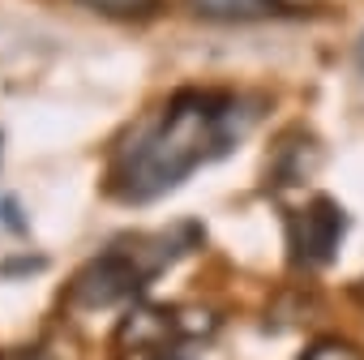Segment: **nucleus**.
I'll return each instance as SVG.
<instances>
[{"label": "nucleus", "instance_id": "7", "mask_svg": "<svg viewBox=\"0 0 364 360\" xmlns=\"http://www.w3.org/2000/svg\"><path fill=\"white\" fill-rule=\"evenodd\" d=\"M300 360H364V351H355L351 343H338V339H330V343H317V347H309Z\"/></svg>", "mask_w": 364, "mask_h": 360}, {"label": "nucleus", "instance_id": "8", "mask_svg": "<svg viewBox=\"0 0 364 360\" xmlns=\"http://www.w3.org/2000/svg\"><path fill=\"white\" fill-rule=\"evenodd\" d=\"M0 360H52V356H43V351H5Z\"/></svg>", "mask_w": 364, "mask_h": 360}, {"label": "nucleus", "instance_id": "10", "mask_svg": "<svg viewBox=\"0 0 364 360\" xmlns=\"http://www.w3.org/2000/svg\"><path fill=\"white\" fill-rule=\"evenodd\" d=\"M0 146H5V137H0Z\"/></svg>", "mask_w": 364, "mask_h": 360}, {"label": "nucleus", "instance_id": "4", "mask_svg": "<svg viewBox=\"0 0 364 360\" xmlns=\"http://www.w3.org/2000/svg\"><path fill=\"white\" fill-rule=\"evenodd\" d=\"M176 334H180V317H176V313H167V309H159V305H137V309L120 322L116 343H120L124 351H163Z\"/></svg>", "mask_w": 364, "mask_h": 360}, {"label": "nucleus", "instance_id": "5", "mask_svg": "<svg viewBox=\"0 0 364 360\" xmlns=\"http://www.w3.org/2000/svg\"><path fill=\"white\" fill-rule=\"evenodd\" d=\"M185 9L206 22H262L283 9V0H185Z\"/></svg>", "mask_w": 364, "mask_h": 360}, {"label": "nucleus", "instance_id": "2", "mask_svg": "<svg viewBox=\"0 0 364 360\" xmlns=\"http://www.w3.org/2000/svg\"><path fill=\"white\" fill-rule=\"evenodd\" d=\"M146 279H150V275L137 266V258H133V253L112 249V253H103V258L86 262V266L73 275V283H69L65 300H69L73 309H107V305L129 300Z\"/></svg>", "mask_w": 364, "mask_h": 360}, {"label": "nucleus", "instance_id": "9", "mask_svg": "<svg viewBox=\"0 0 364 360\" xmlns=\"http://www.w3.org/2000/svg\"><path fill=\"white\" fill-rule=\"evenodd\" d=\"M360 300H364V283H360Z\"/></svg>", "mask_w": 364, "mask_h": 360}, {"label": "nucleus", "instance_id": "11", "mask_svg": "<svg viewBox=\"0 0 364 360\" xmlns=\"http://www.w3.org/2000/svg\"><path fill=\"white\" fill-rule=\"evenodd\" d=\"M283 5H287V0H283Z\"/></svg>", "mask_w": 364, "mask_h": 360}, {"label": "nucleus", "instance_id": "1", "mask_svg": "<svg viewBox=\"0 0 364 360\" xmlns=\"http://www.w3.org/2000/svg\"><path fill=\"white\" fill-rule=\"evenodd\" d=\"M240 137L236 99L210 90L176 95L112 167V194L124 202H154L176 189L193 167L219 159Z\"/></svg>", "mask_w": 364, "mask_h": 360}, {"label": "nucleus", "instance_id": "3", "mask_svg": "<svg viewBox=\"0 0 364 360\" xmlns=\"http://www.w3.org/2000/svg\"><path fill=\"white\" fill-rule=\"evenodd\" d=\"M347 232V215L330 198H313L296 219H291V258L300 266H326Z\"/></svg>", "mask_w": 364, "mask_h": 360}, {"label": "nucleus", "instance_id": "6", "mask_svg": "<svg viewBox=\"0 0 364 360\" xmlns=\"http://www.w3.org/2000/svg\"><path fill=\"white\" fill-rule=\"evenodd\" d=\"M77 5L107 14V18H150L159 9V0H77Z\"/></svg>", "mask_w": 364, "mask_h": 360}]
</instances>
